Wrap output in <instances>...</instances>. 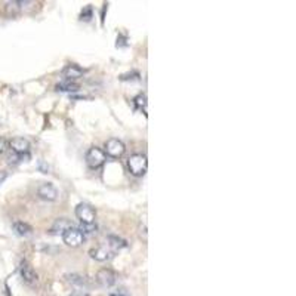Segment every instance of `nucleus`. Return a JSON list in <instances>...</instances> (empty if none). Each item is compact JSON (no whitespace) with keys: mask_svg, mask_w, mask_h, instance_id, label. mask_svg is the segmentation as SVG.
Returning <instances> with one entry per match:
<instances>
[{"mask_svg":"<svg viewBox=\"0 0 296 296\" xmlns=\"http://www.w3.org/2000/svg\"><path fill=\"white\" fill-rule=\"evenodd\" d=\"M127 169H129L130 175H133V176H144L147 173V169H148L147 156L142 153H135V154L129 156Z\"/></svg>","mask_w":296,"mask_h":296,"instance_id":"1","label":"nucleus"},{"mask_svg":"<svg viewBox=\"0 0 296 296\" xmlns=\"http://www.w3.org/2000/svg\"><path fill=\"white\" fill-rule=\"evenodd\" d=\"M107 160V156L104 150H101L99 147H91L86 153V163L91 169H98L101 168Z\"/></svg>","mask_w":296,"mask_h":296,"instance_id":"2","label":"nucleus"},{"mask_svg":"<svg viewBox=\"0 0 296 296\" xmlns=\"http://www.w3.org/2000/svg\"><path fill=\"white\" fill-rule=\"evenodd\" d=\"M62 242L70 247H79L85 242V234L79 228H68L62 233Z\"/></svg>","mask_w":296,"mask_h":296,"instance_id":"3","label":"nucleus"},{"mask_svg":"<svg viewBox=\"0 0 296 296\" xmlns=\"http://www.w3.org/2000/svg\"><path fill=\"white\" fill-rule=\"evenodd\" d=\"M76 218L82 222V224H95L97 210L86 203H80L76 207Z\"/></svg>","mask_w":296,"mask_h":296,"instance_id":"4","label":"nucleus"},{"mask_svg":"<svg viewBox=\"0 0 296 296\" xmlns=\"http://www.w3.org/2000/svg\"><path fill=\"white\" fill-rule=\"evenodd\" d=\"M124 151H126V147L120 139L111 138L105 142V150H104L105 156H110L113 159H119L124 154Z\"/></svg>","mask_w":296,"mask_h":296,"instance_id":"5","label":"nucleus"},{"mask_svg":"<svg viewBox=\"0 0 296 296\" xmlns=\"http://www.w3.org/2000/svg\"><path fill=\"white\" fill-rule=\"evenodd\" d=\"M20 274L23 277V281L30 286V287H34L39 281V275L36 272V270L27 262V261H23L21 262V267H20Z\"/></svg>","mask_w":296,"mask_h":296,"instance_id":"6","label":"nucleus"},{"mask_svg":"<svg viewBox=\"0 0 296 296\" xmlns=\"http://www.w3.org/2000/svg\"><path fill=\"white\" fill-rule=\"evenodd\" d=\"M8 145L11 147V150L14 154L17 156H24V154H30V142L25 139V138H21V136H17V138H12Z\"/></svg>","mask_w":296,"mask_h":296,"instance_id":"7","label":"nucleus"},{"mask_svg":"<svg viewBox=\"0 0 296 296\" xmlns=\"http://www.w3.org/2000/svg\"><path fill=\"white\" fill-rule=\"evenodd\" d=\"M116 272L113 271V270H110V268H102V270H99L98 272H97V277H95V280H97V283L101 286V287H111L114 283H116Z\"/></svg>","mask_w":296,"mask_h":296,"instance_id":"8","label":"nucleus"},{"mask_svg":"<svg viewBox=\"0 0 296 296\" xmlns=\"http://www.w3.org/2000/svg\"><path fill=\"white\" fill-rule=\"evenodd\" d=\"M37 196H39V198H42V200L53 201V200H56V197H58V190H56L50 182H45V184H42V185L37 188Z\"/></svg>","mask_w":296,"mask_h":296,"instance_id":"9","label":"nucleus"},{"mask_svg":"<svg viewBox=\"0 0 296 296\" xmlns=\"http://www.w3.org/2000/svg\"><path fill=\"white\" fill-rule=\"evenodd\" d=\"M62 74H64V77H65L67 82H74V80H77V79H80V77L83 76L85 70L80 68V67L76 65V64H70V65H67V67L64 68Z\"/></svg>","mask_w":296,"mask_h":296,"instance_id":"10","label":"nucleus"},{"mask_svg":"<svg viewBox=\"0 0 296 296\" xmlns=\"http://www.w3.org/2000/svg\"><path fill=\"white\" fill-rule=\"evenodd\" d=\"M89 253H91V256H92L95 261H99V262H102V261H108V259H111V258L114 256V252H113L110 247H107V246L95 247V249H92Z\"/></svg>","mask_w":296,"mask_h":296,"instance_id":"11","label":"nucleus"},{"mask_svg":"<svg viewBox=\"0 0 296 296\" xmlns=\"http://www.w3.org/2000/svg\"><path fill=\"white\" fill-rule=\"evenodd\" d=\"M23 11H24V2H17V0H12V2H8L5 5V14L9 18L18 17Z\"/></svg>","mask_w":296,"mask_h":296,"instance_id":"12","label":"nucleus"},{"mask_svg":"<svg viewBox=\"0 0 296 296\" xmlns=\"http://www.w3.org/2000/svg\"><path fill=\"white\" fill-rule=\"evenodd\" d=\"M14 231L21 237H27L33 233V228H31V225L27 224V222L17 221V222H14Z\"/></svg>","mask_w":296,"mask_h":296,"instance_id":"13","label":"nucleus"},{"mask_svg":"<svg viewBox=\"0 0 296 296\" xmlns=\"http://www.w3.org/2000/svg\"><path fill=\"white\" fill-rule=\"evenodd\" d=\"M73 225H71V222L67 219V218H58L56 221H55V224H53V227H52V233H64L65 230H68V228H71Z\"/></svg>","mask_w":296,"mask_h":296,"instance_id":"14","label":"nucleus"},{"mask_svg":"<svg viewBox=\"0 0 296 296\" xmlns=\"http://www.w3.org/2000/svg\"><path fill=\"white\" fill-rule=\"evenodd\" d=\"M107 242H108V247H110L113 252H117L119 249H123V247L127 246V243H126L123 239L117 237V236H108V237H107Z\"/></svg>","mask_w":296,"mask_h":296,"instance_id":"15","label":"nucleus"},{"mask_svg":"<svg viewBox=\"0 0 296 296\" xmlns=\"http://www.w3.org/2000/svg\"><path fill=\"white\" fill-rule=\"evenodd\" d=\"M58 92H68V94H71V92H77L79 89H80V86L77 85V83H74V82H62V83H59V85H56V88H55Z\"/></svg>","mask_w":296,"mask_h":296,"instance_id":"16","label":"nucleus"},{"mask_svg":"<svg viewBox=\"0 0 296 296\" xmlns=\"http://www.w3.org/2000/svg\"><path fill=\"white\" fill-rule=\"evenodd\" d=\"M133 104H135V107H136L138 110H142V108H144V111H145V107H147V97H145V94L136 95V97L133 98Z\"/></svg>","mask_w":296,"mask_h":296,"instance_id":"17","label":"nucleus"},{"mask_svg":"<svg viewBox=\"0 0 296 296\" xmlns=\"http://www.w3.org/2000/svg\"><path fill=\"white\" fill-rule=\"evenodd\" d=\"M83 234H94L97 233V225L95 224H82V230Z\"/></svg>","mask_w":296,"mask_h":296,"instance_id":"18","label":"nucleus"},{"mask_svg":"<svg viewBox=\"0 0 296 296\" xmlns=\"http://www.w3.org/2000/svg\"><path fill=\"white\" fill-rule=\"evenodd\" d=\"M91 18H92V6H86L80 14V20L82 21H89Z\"/></svg>","mask_w":296,"mask_h":296,"instance_id":"19","label":"nucleus"},{"mask_svg":"<svg viewBox=\"0 0 296 296\" xmlns=\"http://www.w3.org/2000/svg\"><path fill=\"white\" fill-rule=\"evenodd\" d=\"M70 283H73V284H80V286H83V284L86 283V280H85L83 277H80V275H70Z\"/></svg>","mask_w":296,"mask_h":296,"instance_id":"20","label":"nucleus"},{"mask_svg":"<svg viewBox=\"0 0 296 296\" xmlns=\"http://www.w3.org/2000/svg\"><path fill=\"white\" fill-rule=\"evenodd\" d=\"M6 148H8V141L0 136V154H3L6 151Z\"/></svg>","mask_w":296,"mask_h":296,"instance_id":"21","label":"nucleus"},{"mask_svg":"<svg viewBox=\"0 0 296 296\" xmlns=\"http://www.w3.org/2000/svg\"><path fill=\"white\" fill-rule=\"evenodd\" d=\"M110 296H130L129 293H127V290L126 289H119V290H116V292H113V293H110Z\"/></svg>","mask_w":296,"mask_h":296,"instance_id":"22","label":"nucleus"},{"mask_svg":"<svg viewBox=\"0 0 296 296\" xmlns=\"http://www.w3.org/2000/svg\"><path fill=\"white\" fill-rule=\"evenodd\" d=\"M70 296H89L86 292H82V290H79V292H74V293H71Z\"/></svg>","mask_w":296,"mask_h":296,"instance_id":"23","label":"nucleus"},{"mask_svg":"<svg viewBox=\"0 0 296 296\" xmlns=\"http://www.w3.org/2000/svg\"><path fill=\"white\" fill-rule=\"evenodd\" d=\"M6 176H8V173H6V172H0V185L3 184V181L6 179Z\"/></svg>","mask_w":296,"mask_h":296,"instance_id":"24","label":"nucleus"}]
</instances>
